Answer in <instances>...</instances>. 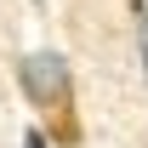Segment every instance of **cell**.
<instances>
[{
    "label": "cell",
    "mask_w": 148,
    "mask_h": 148,
    "mask_svg": "<svg viewBox=\"0 0 148 148\" xmlns=\"http://www.w3.org/2000/svg\"><path fill=\"white\" fill-rule=\"evenodd\" d=\"M131 17H137V51H143V80H148V6L143 0L131 6Z\"/></svg>",
    "instance_id": "obj_2"
},
{
    "label": "cell",
    "mask_w": 148,
    "mask_h": 148,
    "mask_svg": "<svg viewBox=\"0 0 148 148\" xmlns=\"http://www.w3.org/2000/svg\"><path fill=\"white\" fill-rule=\"evenodd\" d=\"M17 80H23V91H29V103L51 120V137L57 143H74L80 125H74V74H69V63L57 51H34V57H23Z\"/></svg>",
    "instance_id": "obj_1"
},
{
    "label": "cell",
    "mask_w": 148,
    "mask_h": 148,
    "mask_svg": "<svg viewBox=\"0 0 148 148\" xmlns=\"http://www.w3.org/2000/svg\"><path fill=\"white\" fill-rule=\"evenodd\" d=\"M23 148H51V143H46V131H29V137H23Z\"/></svg>",
    "instance_id": "obj_3"
}]
</instances>
